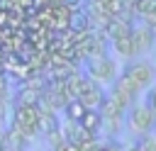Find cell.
<instances>
[{"mask_svg":"<svg viewBox=\"0 0 156 151\" xmlns=\"http://www.w3.org/2000/svg\"><path fill=\"white\" fill-rule=\"evenodd\" d=\"M85 76L98 85H112L115 78L119 76L117 73V61L107 54L105 56H93V58L85 61Z\"/></svg>","mask_w":156,"mask_h":151,"instance_id":"6da1fadb","label":"cell"},{"mask_svg":"<svg viewBox=\"0 0 156 151\" xmlns=\"http://www.w3.org/2000/svg\"><path fill=\"white\" fill-rule=\"evenodd\" d=\"M124 122L129 124V132H134L136 136H144V134L156 132V117H154V112L149 110V105L141 102V100L134 102V105L127 110Z\"/></svg>","mask_w":156,"mask_h":151,"instance_id":"7a4b0ae2","label":"cell"},{"mask_svg":"<svg viewBox=\"0 0 156 151\" xmlns=\"http://www.w3.org/2000/svg\"><path fill=\"white\" fill-rule=\"evenodd\" d=\"M12 129H17L24 139L39 134V110L32 105H15L12 107Z\"/></svg>","mask_w":156,"mask_h":151,"instance_id":"3957f363","label":"cell"},{"mask_svg":"<svg viewBox=\"0 0 156 151\" xmlns=\"http://www.w3.org/2000/svg\"><path fill=\"white\" fill-rule=\"evenodd\" d=\"M107 95L110 97H115L122 107H132L134 102H139V95H141V90L134 85V80L132 78H127L124 73H119L117 78H115V83L110 85V90H107Z\"/></svg>","mask_w":156,"mask_h":151,"instance_id":"277c9868","label":"cell"},{"mask_svg":"<svg viewBox=\"0 0 156 151\" xmlns=\"http://www.w3.org/2000/svg\"><path fill=\"white\" fill-rule=\"evenodd\" d=\"M124 76H127V78H132V80H134V85H136L139 90H149V88H154L156 68H154L146 58H134V61H129V63H127Z\"/></svg>","mask_w":156,"mask_h":151,"instance_id":"5b68a950","label":"cell"},{"mask_svg":"<svg viewBox=\"0 0 156 151\" xmlns=\"http://www.w3.org/2000/svg\"><path fill=\"white\" fill-rule=\"evenodd\" d=\"M85 76V73H83ZM105 90H102V85H98V83H93L88 76H85V80H83V90H80V95H78V100H80V105L85 107V110H98L100 112V107H102V102H105Z\"/></svg>","mask_w":156,"mask_h":151,"instance_id":"8992f818","label":"cell"},{"mask_svg":"<svg viewBox=\"0 0 156 151\" xmlns=\"http://www.w3.org/2000/svg\"><path fill=\"white\" fill-rule=\"evenodd\" d=\"M132 41H134V46H136V54H144V51H151L154 46H156V34H154V27H149V24H134L132 27Z\"/></svg>","mask_w":156,"mask_h":151,"instance_id":"52a82bcc","label":"cell"},{"mask_svg":"<svg viewBox=\"0 0 156 151\" xmlns=\"http://www.w3.org/2000/svg\"><path fill=\"white\" fill-rule=\"evenodd\" d=\"M132 15L139 17L141 24L154 27L156 24V0H134L132 2Z\"/></svg>","mask_w":156,"mask_h":151,"instance_id":"ba28073f","label":"cell"},{"mask_svg":"<svg viewBox=\"0 0 156 151\" xmlns=\"http://www.w3.org/2000/svg\"><path fill=\"white\" fill-rule=\"evenodd\" d=\"M110 46H112L115 56H119V58H124V61H134V58L139 56V54H136V46H134V41H132L129 34H127V37H117V39H112Z\"/></svg>","mask_w":156,"mask_h":151,"instance_id":"9c48e42d","label":"cell"},{"mask_svg":"<svg viewBox=\"0 0 156 151\" xmlns=\"http://www.w3.org/2000/svg\"><path fill=\"white\" fill-rule=\"evenodd\" d=\"M39 100H41V90L39 88H32L27 83L20 85V90L15 93V105H32V107H37Z\"/></svg>","mask_w":156,"mask_h":151,"instance_id":"30bf717a","label":"cell"},{"mask_svg":"<svg viewBox=\"0 0 156 151\" xmlns=\"http://www.w3.org/2000/svg\"><path fill=\"white\" fill-rule=\"evenodd\" d=\"M78 124H80V127H83V129H85L88 134H93V136H95V134H98V132L102 129V114H100L98 110H88V112L83 114V119H80Z\"/></svg>","mask_w":156,"mask_h":151,"instance_id":"8fae6325","label":"cell"},{"mask_svg":"<svg viewBox=\"0 0 156 151\" xmlns=\"http://www.w3.org/2000/svg\"><path fill=\"white\" fill-rule=\"evenodd\" d=\"M85 112H88V110L80 105V100H68V102H66V107H63L66 119H68V122H76V124L83 119V114H85Z\"/></svg>","mask_w":156,"mask_h":151,"instance_id":"7c38bea8","label":"cell"},{"mask_svg":"<svg viewBox=\"0 0 156 151\" xmlns=\"http://www.w3.org/2000/svg\"><path fill=\"white\" fill-rule=\"evenodd\" d=\"M124 117H127V114H124ZM124 117H119V114H102V129H105L110 136L119 134L122 127H124Z\"/></svg>","mask_w":156,"mask_h":151,"instance_id":"4fadbf2b","label":"cell"},{"mask_svg":"<svg viewBox=\"0 0 156 151\" xmlns=\"http://www.w3.org/2000/svg\"><path fill=\"white\" fill-rule=\"evenodd\" d=\"M136 149H139V151H156V132L139 136V144H136Z\"/></svg>","mask_w":156,"mask_h":151,"instance_id":"5bb4252c","label":"cell"},{"mask_svg":"<svg viewBox=\"0 0 156 151\" xmlns=\"http://www.w3.org/2000/svg\"><path fill=\"white\" fill-rule=\"evenodd\" d=\"M144 102L149 105V110H151V112H154V117H156V85L146 90V100H144Z\"/></svg>","mask_w":156,"mask_h":151,"instance_id":"9a60e30c","label":"cell"},{"mask_svg":"<svg viewBox=\"0 0 156 151\" xmlns=\"http://www.w3.org/2000/svg\"><path fill=\"white\" fill-rule=\"evenodd\" d=\"M80 2H83V0H61V5H63V7H68V10H73V12L80 7Z\"/></svg>","mask_w":156,"mask_h":151,"instance_id":"2e32d148","label":"cell"},{"mask_svg":"<svg viewBox=\"0 0 156 151\" xmlns=\"http://www.w3.org/2000/svg\"><path fill=\"white\" fill-rule=\"evenodd\" d=\"M154 34H156V24H154Z\"/></svg>","mask_w":156,"mask_h":151,"instance_id":"e0dca14e","label":"cell"}]
</instances>
